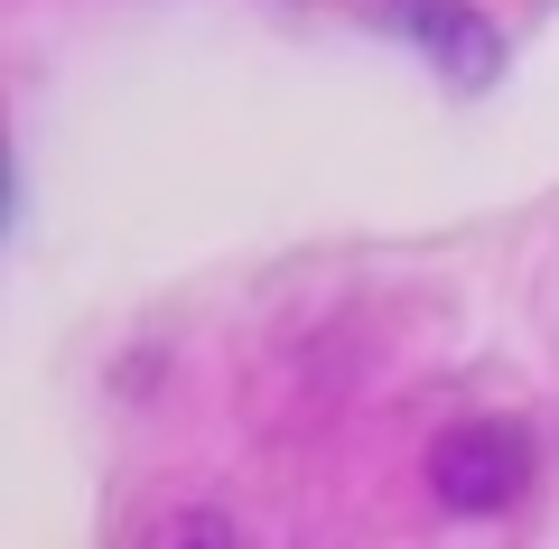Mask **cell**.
Listing matches in <instances>:
<instances>
[{
  "mask_svg": "<svg viewBox=\"0 0 559 549\" xmlns=\"http://www.w3.org/2000/svg\"><path fill=\"white\" fill-rule=\"evenodd\" d=\"M532 429H513V419H457V429L429 438V456H419V475H429V503L457 512V522H495V512H513L522 493H532Z\"/></svg>",
  "mask_w": 559,
  "mask_h": 549,
  "instance_id": "6da1fadb",
  "label": "cell"
},
{
  "mask_svg": "<svg viewBox=\"0 0 559 549\" xmlns=\"http://www.w3.org/2000/svg\"><path fill=\"white\" fill-rule=\"evenodd\" d=\"M401 28H411V38L429 47L457 84H485V75H495V28H485L476 0H401Z\"/></svg>",
  "mask_w": 559,
  "mask_h": 549,
  "instance_id": "7a4b0ae2",
  "label": "cell"
},
{
  "mask_svg": "<svg viewBox=\"0 0 559 549\" xmlns=\"http://www.w3.org/2000/svg\"><path fill=\"white\" fill-rule=\"evenodd\" d=\"M150 540H234V512H178V522H159Z\"/></svg>",
  "mask_w": 559,
  "mask_h": 549,
  "instance_id": "3957f363",
  "label": "cell"
}]
</instances>
